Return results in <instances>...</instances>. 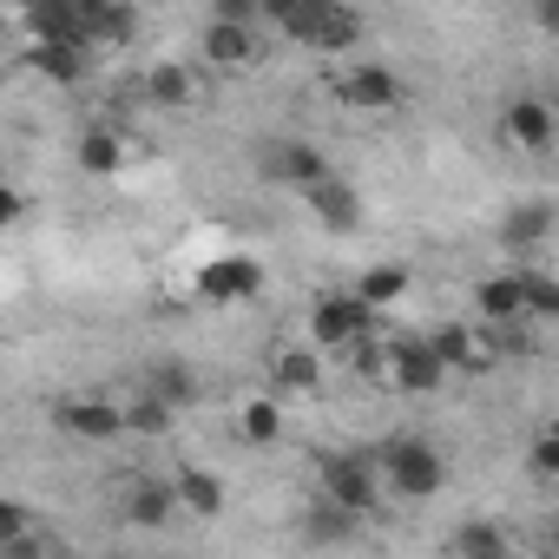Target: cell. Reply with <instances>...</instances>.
I'll use <instances>...</instances> for the list:
<instances>
[{"label":"cell","instance_id":"cell-5","mask_svg":"<svg viewBox=\"0 0 559 559\" xmlns=\"http://www.w3.org/2000/svg\"><path fill=\"white\" fill-rule=\"evenodd\" d=\"M382 382L402 389V395H435V389L448 382V369L435 362L428 336H389V343H382Z\"/></svg>","mask_w":559,"mask_h":559},{"label":"cell","instance_id":"cell-16","mask_svg":"<svg viewBox=\"0 0 559 559\" xmlns=\"http://www.w3.org/2000/svg\"><path fill=\"white\" fill-rule=\"evenodd\" d=\"M270 171H276V178H290L297 191H310V185H323V178H330V152H323V145H310V139H284V145L270 152Z\"/></svg>","mask_w":559,"mask_h":559},{"label":"cell","instance_id":"cell-1","mask_svg":"<svg viewBox=\"0 0 559 559\" xmlns=\"http://www.w3.org/2000/svg\"><path fill=\"white\" fill-rule=\"evenodd\" d=\"M263 21H276L284 40L310 53H349L362 40V14L343 8V0H276V8H263Z\"/></svg>","mask_w":559,"mask_h":559},{"label":"cell","instance_id":"cell-18","mask_svg":"<svg viewBox=\"0 0 559 559\" xmlns=\"http://www.w3.org/2000/svg\"><path fill=\"white\" fill-rule=\"evenodd\" d=\"M145 395H152V402H165V408L178 415V408H191V402H198V369H191V362H178V356H165V362H152V369H145Z\"/></svg>","mask_w":559,"mask_h":559},{"label":"cell","instance_id":"cell-22","mask_svg":"<svg viewBox=\"0 0 559 559\" xmlns=\"http://www.w3.org/2000/svg\"><path fill=\"white\" fill-rule=\"evenodd\" d=\"M47 86H80L86 73H93V53H80V47H27L21 53Z\"/></svg>","mask_w":559,"mask_h":559},{"label":"cell","instance_id":"cell-20","mask_svg":"<svg viewBox=\"0 0 559 559\" xmlns=\"http://www.w3.org/2000/svg\"><path fill=\"white\" fill-rule=\"evenodd\" d=\"M178 513V500H171V480H158V474H139L132 487H126V520L132 526H165Z\"/></svg>","mask_w":559,"mask_h":559},{"label":"cell","instance_id":"cell-17","mask_svg":"<svg viewBox=\"0 0 559 559\" xmlns=\"http://www.w3.org/2000/svg\"><path fill=\"white\" fill-rule=\"evenodd\" d=\"M171 500L191 513V520H217L224 513V480L211 467H178L171 474Z\"/></svg>","mask_w":559,"mask_h":559},{"label":"cell","instance_id":"cell-14","mask_svg":"<svg viewBox=\"0 0 559 559\" xmlns=\"http://www.w3.org/2000/svg\"><path fill=\"white\" fill-rule=\"evenodd\" d=\"M139 93H145V106H158V112H185V106L198 99V73H191L185 60H152L145 80H139Z\"/></svg>","mask_w":559,"mask_h":559},{"label":"cell","instance_id":"cell-24","mask_svg":"<svg viewBox=\"0 0 559 559\" xmlns=\"http://www.w3.org/2000/svg\"><path fill=\"white\" fill-rule=\"evenodd\" d=\"M546 237H552V204H546V198L507 211V224H500V243H507V250H539Z\"/></svg>","mask_w":559,"mask_h":559},{"label":"cell","instance_id":"cell-21","mask_svg":"<svg viewBox=\"0 0 559 559\" xmlns=\"http://www.w3.org/2000/svg\"><path fill=\"white\" fill-rule=\"evenodd\" d=\"M237 435H243L250 448L284 441V402H276V395H243V402H237Z\"/></svg>","mask_w":559,"mask_h":559},{"label":"cell","instance_id":"cell-6","mask_svg":"<svg viewBox=\"0 0 559 559\" xmlns=\"http://www.w3.org/2000/svg\"><path fill=\"white\" fill-rule=\"evenodd\" d=\"M336 99L356 106V112H395V106L408 99V86H402V73L382 67V60H349V67L336 73Z\"/></svg>","mask_w":559,"mask_h":559},{"label":"cell","instance_id":"cell-7","mask_svg":"<svg viewBox=\"0 0 559 559\" xmlns=\"http://www.w3.org/2000/svg\"><path fill=\"white\" fill-rule=\"evenodd\" d=\"M376 323H382V317H369L349 290H330V297H317V304H310V336H317L323 349H336V356H343V349H356Z\"/></svg>","mask_w":559,"mask_h":559},{"label":"cell","instance_id":"cell-27","mask_svg":"<svg viewBox=\"0 0 559 559\" xmlns=\"http://www.w3.org/2000/svg\"><path fill=\"white\" fill-rule=\"evenodd\" d=\"M119 421H126V435H145V441H152V435H171V421H178V415L139 389L132 402H119Z\"/></svg>","mask_w":559,"mask_h":559},{"label":"cell","instance_id":"cell-3","mask_svg":"<svg viewBox=\"0 0 559 559\" xmlns=\"http://www.w3.org/2000/svg\"><path fill=\"white\" fill-rule=\"evenodd\" d=\"M317 487H323V500H330L336 513H349L356 526L382 507V480H376V461H369V454H323Z\"/></svg>","mask_w":559,"mask_h":559},{"label":"cell","instance_id":"cell-15","mask_svg":"<svg viewBox=\"0 0 559 559\" xmlns=\"http://www.w3.org/2000/svg\"><path fill=\"white\" fill-rule=\"evenodd\" d=\"M408 284H415V276H408V263H369V270L356 276V290H349V297H356L369 317H389V310L408 297Z\"/></svg>","mask_w":559,"mask_h":559},{"label":"cell","instance_id":"cell-9","mask_svg":"<svg viewBox=\"0 0 559 559\" xmlns=\"http://www.w3.org/2000/svg\"><path fill=\"white\" fill-rule=\"evenodd\" d=\"M467 323H480V330H493V336H507V330L526 323V317H520V270L480 276V284H474V317H467Z\"/></svg>","mask_w":559,"mask_h":559},{"label":"cell","instance_id":"cell-32","mask_svg":"<svg viewBox=\"0 0 559 559\" xmlns=\"http://www.w3.org/2000/svg\"><path fill=\"white\" fill-rule=\"evenodd\" d=\"M0 559H47V552H40V539H34V533H27V539H14V546H8V552H0Z\"/></svg>","mask_w":559,"mask_h":559},{"label":"cell","instance_id":"cell-13","mask_svg":"<svg viewBox=\"0 0 559 559\" xmlns=\"http://www.w3.org/2000/svg\"><path fill=\"white\" fill-rule=\"evenodd\" d=\"M500 132H507L513 145H526V152H546V145H552V132H559V119H552V106H546L539 93H520V99H507Z\"/></svg>","mask_w":559,"mask_h":559},{"label":"cell","instance_id":"cell-28","mask_svg":"<svg viewBox=\"0 0 559 559\" xmlns=\"http://www.w3.org/2000/svg\"><path fill=\"white\" fill-rule=\"evenodd\" d=\"M526 474H533V487H552V480H559V435H552V428L533 435V448H526Z\"/></svg>","mask_w":559,"mask_h":559},{"label":"cell","instance_id":"cell-26","mask_svg":"<svg viewBox=\"0 0 559 559\" xmlns=\"http://www.w3.org/2000/svg\"><path fill=\"white\" fill-rule=\"evenodd\" d=\"M454 552H461V559H513L507 526H493V520H467V526H454Z\"/></svg>","mask_w":559,"mask_h":559},{"label":"cell","instance_id":"cell-8","mask_svg":"<svg viewBox=\"0 0 559 559\" xmlns=\"http://www.w3.org/2000/svg\"><path fill=\"white\" fill-rule=\"evenodd\" d=\"M80 8V40L86 53H112V47H132L139 40V14L119 8V0H73Z\"/></svg>","mask_w":559,"mask_h":559},{"label":"cell","instance_id":"cell-33","mask_svg":"<svg viewBox=\"0 0 559 559\" xmlns=\"http://www.w3.org/2000/svg\"><path fill=\"white\" fill-rule=\"evenodd\" d=\"M0 27H8V14H0Z\"/></svg>","mask_w":559,"mask_h":559},{"label":"cell","instance_id":"cell-23","mask_svg":"<svg viewBox=\"0 0 559 559\" xmlns=\"http://www.w3.org/2000/svg\"><path fill=\"white\" fill-rule=\"evenodd\" d=\"M73 158H80V171L112 178V171L126 165V132H112V126H86V132H80V145H73Z\"/></svg>","mask_w":559,"mask_h":559},{"label":"cell","instance_id":"cell-4","mask_svg":"<svg viewBox=\"0 0 559 559\" xmlns=\"http://www.w3.org/2000/svg\"><path fill=\"white\" fill-rule=\"evenodd\" d=\"M257 290H263V263H257L250 250H224V257L198 263V276H191V297H198V304H211V310L250 304Z\"/></svg>","mask_w":559,"mask_h":559},{"label":"cell","instance_id":"cell-30","mask_svg":"<svg viewBox=\"0 0 559 559\" xmlns=\"http://www.w3.org/2000/svg\"><path fill=\"white\" fill-rule=\"evenodd\" d=\"M349 533H356V520L336 513L330 500H317V513H310V539H349Z\"/></svg>","mask_w":559,"mask_h":559},{"label":"cell","instance_id":"cell-10","mask_svg":"<svg viewBox=\"0 0 559 559\" xmlns=\"http://www.w3.org/2000/svg\"><path fill=\"white\" fill-rule=\"evenodd\" d=\"M53 428L73 435V441H119V435H126L119 402H106V395H73V402H60V408H53Z\"/></svg>","mask_w":559,"mask_h":559},{"label":"cell","instance_id":"cell-11","mask_svg":"<svg viewBox=\"0 0 559 559\" xmlns=\"http://www.w3.org/2000/svg\"><path fill=\"white\" fill-rule=\"evenodd\" d=\"M304 204H310V217H317L323 230H336V237L362 224V191H356L349 178H336V171H330L323 185H310V191H304Z\"/></svg>","mask_w":559,"mask_h":559},{"label":"cell","instance_id":"cell-29","mask_svg":"<svg viewBox=\"0 0 559 559\" xmlns=\"http://www.w3.org/2000/svg\"><path fill=\"white\" fill-rule=\"evenodd\" d=\"M34 533V513L21 507V500H8V493H0V552H8L14 539H27Z\"/></svg>","mask_w":559,"mask_h":559},{"label":"cell","instance_id":"cell-31","mask_svg":"<svg viewBox=\"0 0 559 559\" xmlns=\"http://www.w3.org/2000/svg\"><path fill=\"white\" fill-rule=\"evenodd\" d=\"M21 211H27V198H21L8 178H0V230H14V224H21Z\"/></svg>","mask_w":559,"mask_h":559},{"label":"cell","instance_id":"cell-25","mask_svg":"<svg viewBox=\"0 0 559 559\" xmlns=\"http://www.w3.org/2000/svg\"><path fill=\"white\" fill-rule=\"evenodd\" d=\"M513 270H520V317L526 323H552L559 317V284L539 263H513Z\"/></svg>","mask_w":559,"mask_h":559},{"label":"cell","instance_id":"cell-19","mask_svg":"<svg viewBox=\"0 0 559 559\" xmlns=\"http://www.w3.org/2000/svg\"><path fill=\"white\" fill-rule=\"evenodd\" d=\"M317 382H323L317 349H276L270 356V395H310Z\"/></svg>","mask_w":559,"mask_h":559},{"label":"cell","instance_id":"cell-2","mask_svg":"<svg viewBox=\"0 0 559 559\" xmlns=\"http://www.w3.org/2000/svg\"><path fill=\"white\" fill-rule=\"evenodd\" d=\"M369 461H376L382 493L435 500V493L448 487V461H441V448H435V441H421V435H395V441H382V454H369Z\"/></svg>","mask_w":559,"mask_h":559},{"label":"cell","instance_id":"cell-12","mask_svg":"<svg viewBox=\"0 0 559 559\" xmlns=\"http://www.w3.org/2000/svg\"><path fill=\"white\" fill-rule=\"evenodd\" d=\"M198 53H204V67L237 73V67H250V60H257V27H243V21H204Z\"/></svg>","mask_w":559,"mask_h":559}]
</instances>
